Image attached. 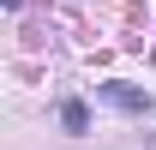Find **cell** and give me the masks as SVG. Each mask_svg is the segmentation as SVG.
Instances as JSON below:
<instances>
[{
    "label": "cell",
    "mask_w": 156,
    "mask_h": 150,
    "mask_svg": "<svg viewBox=\"0 0 156 150\" xmlns=\"http://www.w3.org/2000/svg\"><path fill=\"white\" fill-rule=\"evenodd\" d=\"M96 102H108V108H120V114H150V96L138 90V84H96Z\"/></svg>",
    "instance_id": "1"
},
{
    "label": "cell",
    "mask_w": 156,
    "mask_h": 150,
    "mask_svg": "<svg viewBox=\"0 0 156 150\" xmlns=\"http://www.w3.org/2000/svg\"><path fill=\"white\" fill-rule=\"evenodd\" d=\"M60 126L66 132H90V108H84L78 96H66V102H60Z\"/></svg>",
    "instance_id": "2"
}]
</instances>
